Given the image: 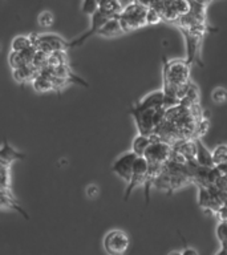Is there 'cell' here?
Returning <instances> with one entry per match:
<instances>
[{
    "mask_svg": "<svg viewBox=\"0 0 227 255\" xmlns=\"http://www.w3.org/2000/svg\"><path fill=\"white\" fill-rule=\"evenodd\" d=\"M157 109V108H155ZM155 109H145V111H137L134 108L130 109V115L135 121L138 134L149 135L153 133L154 129V113Z\"/></svg>",
    "mask_w": 227,
    "mask_h": 255,
    "instance_id": "cell-7",
    "label": "cell"
},
{
    "mask_svg": "<svg viewBox=\"0 0 227 255\" xmlns=\"http://www.w3.org/2000/svg\"><path fill=\"white\" fill-rule=\"evenodd\" d=\"M24 158H25V154L21 153V151L13 149V147L9 145V142H8V139L4 138L3 145L0 147V162L11 166V163L13 162V161Z\"/></svg>",
    "mask_w": 227,
    "mask_h": 255,
    "instance_id": "cell-11",
    "label": "cell"
},
{
    "mask_svg": "<svg viewBox=\"0 0 227 255\" xmlns=\"http://www.w3.org/2000/svg\"><path fill=\"white\" fill-rule=\"evenodd\" d=\"M227 253H226V246H221V250L218 251V253H217V254L215 255H226Z\"/></svg>",
    "mask_w": 227,
    "mask_h": 255,
    "instance_id": "cell-32",
    "label": "cell"
},
{
    "mask_svg": "<svg viewBox=\"0 0 227 255\" xmlns=\"http://www.w3.org/2000/svg\"><path fill=\"white\" fill-rule=\"evenodd\" d=\"M171 153V145L165 142V141H153L150 145L146 147V150L143 153V158L146 159L149 163H158L162 165L169 159Z\"/></svg>",
    "mask_w": 227,
    "mask_h": 255,
    "instance_id": "cell-6",
    "label": "cell"
},
{
    "mask_svg": "<svg viewBox=\"0 0 227 255\" xmlns=\"http://www.w3.org/2000/svg\"><path fill=\"white\" fill-rule=\"evenodd\" d=\"M112 17H117V16H113L111 15V13H108V12L97 8V9L91 15V28H89L84 35H81L80 37H77V39L69 41V43L67 44L68 49H69V48L80 47V45L85 43L89 37L97 35V32H99L100 28L103 27V24L107 23L108 20L112 19Z\"/></svg>",
    "mask_w": 227,
    "mask_h": 255,
    "instance_id": "cell-4",
    "label": "cell"
},
{
    "mask_svg": "<svg viewBox=\"0 0 227 255\" xmlns=\"http://www.w3.org/2000/svg\"><path fill=\"white\" fill-rule=\"evenodd\" d=\"M147 166H149V163L143 157H137L134 159L133 166H131V175L126 182V190H125V195H123L125 201L129 199L131 191L134 190L135 187L143 185V181H145V177H146L147 173Z\"/></svg>",
    "mask_w": 227,
    "mask_h": 255,
    "instance_id": "cell-5",
    "label": "cell"
},
{
    "mask_svg": "<svg viewBox=\"0 0 227 255\" xmlns=\"http://www.w3.org/2000/svg\"><path fill=\"white\" fill-rule=\"evenodd\" d=\"M171 3H173V7H174L175 12H177L179 16L189 13L190 5H189V1H187V0H173Z\"/></svg>",
    "mask_w": 227,
    "mask_h": 255,
    "instance_id": "cell-26",
    "label": "cell"
},
{
    "mask_svg": "<svg viewBox=\"0 0 227 255\" xmlns=\"http://www.w3.org/2000/svg\"><path fill=\"white\" fill-rule=\"evenodd\" d=\"M129 237L125 231L118 230H111L108 231L105 237H104L103 246L104 250L107 251V254L109 255H122L126 253L129 249Z\"/></svg>",
    "mask_w": 227,
    "mask_h": 255,
    "instance_id": "cell-2",
    "label": "cell"
},
{
    "mask_svg": "<svg viewBox=\"0 0 227 255\" xmlns=\"http://www.w3.org/2000/svg\"><path fill=\"white\" fill-rule=\"evenodd\" d=\"M167 255H182V254H181V251L174 250V251H170V253H169V254H167Z\"/></svg>",
    "mask_w": 227,
    "mask_h": 255,
    "instance_id": "cell-33",
    "label": "cell"
},
{
    "mask_svg": "<svg viewBox=\"0 0 227 255\" xmlns=\"http://www.w3.org/2000/svg\"><path fill=\"white\" fill-rule=\"evenodd\" d=\"M37 23L41 28L47 29V28H51L55 23V16L51 11H43L40 12L39 16H37Z\"/></svg>",
    "mask_w": 227,
    "mask_h": 255,
    "instance_id": "cell-21",
    "label": "cell"
},
{
    "mask_svg": "<svg viewBox=\"0 0 227 255\" xmlns=\"http://www.w3.org/2000/svg\"><path fill=\"white\" fill-rule=\"evenodd\" d=\"M47 56L48 55L43 53L41 51H37V49H36V53L35 56H33V59H32L31 65L35 68L36 71H39V69H41V68L47 65Z\"/></svg>",
    "mask_w": 227,
    "mask_h": 255,
    "instance_id": "cell-23",
    "label": "cell"
},
{
    "mask_svg": "<svg viewBox=\"0 0 227 255\" xmlns=\"http://www.w3.org/2000/svg\"><path fill=\"white\" fill-rule=\"evenodd\" d=\"M97 8L108 12L113 16H118L119 12L122 11V4L119 0H101L97 5Z\"/></svg>",
    "mask_w": 227,
    "mask_h": 255,
    "instance_id": "cell-16",
    "label": "cell"
},
{
    "mask_svg": "<svg viewBox=\"0 0 227 255\" xmlns=\"http://www.w3.org/2000/svg\"><path fill=\"white\" fill-rule=\"evenodd\" d=\"M195 142V163L203 167H214L211 151L206 147L201 138H193Z\"/></svg>",
    "mask_w": 227,
    "mask_h": 255,
    "instance_id": "cell-10",
    "label": "cell"
},
{
    "mask_svg": "<svg viewBox=\"0 0 227 255\" xmlns=\"http://www.w3.org/2000/svg\"><path fill=\"white\" fill-rule=\"evenodd\" d=\"M181 239H182V242H183V250L181 251V254L182 255H199L198 251L195 250V249H193V247H190L189 245H186V242H185V239H183L182 235H181Z\"/></svg>",
    "mask_w": 227,
    "mask_h": 255,
    "instance_id": "cell-30",
    "label": "cell"
},
{
    "mask_svg": "<svg viewBox=\"0 0 227 255\" xmlns=\"http://www.w3.org/2000/svg\"><path fill=\"white\" fill-rule=\"evenodd\" d=\"M36 73H37V71L32 67L31 64H27V65H23V67L12 69V76H13L15 81H17L19 84L32 81L33 77L36 76Z\"/></svg>",
    "mask_w": 227,
    "mask_h": 255,
    "instance_id": "cell-14",
    "label": "cell"
},
{
    "mask_svg": "<svg viewBox=\"0 0 227 255\" xmlns=\"http://www.w3.org/2000/svg\"><path fill=\"white\" fill-rule=\"evenodd\" d=\"M123 33L122 28L119 25V21L117 17H112L103 24V27L100 28L97 35L104 36V37H113V36H118Z\"/></svg>",
    "mask_w": 227,
    "mask_h": 255,
    "instance_id": "cell-13",
    "label": "cell"
},
{
    "mask_svg": "<svg viewBox=\"0 0 227 255\" xmlns=\"http://www.w3.org/2000/svg\"><path fill=\"white\" fill-rule=\"evenodd\" d=\"M150 137L149 135H142L137 134L133 139V143H131V151L134 153L137 157H142L146 147L150 145Z\"/></svg>",
    "mask_w": 227,
    "mask_h": 255,
    "instance_id": "cell-15",
    "label": "cell"
},
{
    "mask_svg": "<svg viewBox=\"0 0 227 255\" xmlns=\"http://www.w3.org/2000/svg\"><path fill=\"white\" fill-rule=\"evenodd\" d=\"M8 63L11 65V69H16V68L23 67V65H27V63L24 61V59L21 57L19 52H12L8 56Z\"/></svg>",
    "mask_w": 227,
    "mask_h": 255,
    "instance_id": "cell-25",
    "label": "cell"
},
{
    "mask_svg": "<svg viewBox=\"0 0 227 255\" xmlns=\"http://www.w3.org/2000/svg\"><path fill=\"white\" fill-rule=\"evenodd\" d=\"M146 9V7L135 3L134 0L127 4L126 7L122 8V11L119 12V15L117 16V19H118L123 33L134 31V29H138V28L146 25V23H145Z\"/></svg>",
    "mask_w": 227,
    "mask_h": 255,
    "instance_id": "cell-1",
    "label": "cell"
},
{
    "mask_svg": "<svg viewBox=\"0 0 227 255\" xmlns=\"http://www.w3.org/2000/svg\"><path fill=\"white\" fill-rule=\"evenodd\" d=\"M162 21V17L159 15L158 11H155L154 8H147L146 16H145V23L146 25H154Z\"/></svg>",
    "mask_w": 227,
    "mask_h": 255,
    "instance_id": "cell-24",
    "label": "cell"
},
{
    "mask_svg": "<svg viewBox=\"0 0 227 255\" xmlns=\"http://www.w3.org/2000/svg\"><path fill=\"white\" fill-rule=\"evenodd\" d=\"M51 84H52V91L57 92V95H61V92L65 89V88L69 85L67 80L64 79H60V77H53L51 80Z\"/></svg>",
    "mask_w": 227,
    "mask_h": 255,
    "instance_id": "cell-28",
    "label": "cell"
},
{
    "mask_svg": "<svg viewBox=\"0 0 227 255\" xmlns=\"http://www.w3.org/2000/svg\"><path fill=\"white\" fill-rule=\"evenodd\" d=\"M85 194L89 199H96L100 195V187L96 183H89L85 187Z\"/></svg>",
    "mask_w": 227,
    "mask_h": 255,
    "instance_id": "cell-29",
    "label": "cell"
},
{
    "mask_svg": "<svg viewBox=\"0 0 227 255\" xmlns=\"http://www.w3.org/2000/svg\"><path fill=\"white\" fill-rule=\"evenodd\" d=\"M211 157L214 161V166L221 165V163L227 162V146L225 143H221L215 147L214 150L211 151Z\"/></svg>",
    "mask_w": 227,
    "mask_h": 255,
    "instance_id": "cell-19",
    "label": "cell"
},
{
    "mask_svg": "<svg viewBox=\"0 0 227 255\" xmlns=\"http://www.w3.org/2000/svg\"><path fill=\"white\" fill-rule=\"evenodd\" d=\"M67 64V51H55L47 56V65L52 68Z\"/></svg>",
    "mask_w": 227,
    "mask_h": 255,
    "instance_id": "cell-17",
    "label": "cell"
},
{
    "mask_svg": "<svg viewBox=\"0 0 227 255\" xmlns=\"http://www.w3.org/2000/svg\"><path fill=\"white\" fill-rule=\"evenodd\" d=\"M217 238H218L221 246H226L227 242V225L226 222H219L218 226H217Z\"/></svg>",
    "mask_w": 227,
    "mask_h": 255,
    "instance_id": "cell-27",
    "label": "cell"
},
{
    "mask_svg": "<svg viewBox=\"0 0 227 255\" xmlns=\"http://www.w3.org/2000/svg\"><path fill=\"white\" fill-rule=\"evenodd\" d=\"M182 31V35L185 37V41H186V61L189 65H193V64H198L202 67V59H201V52H202V40L203 36L198 35V33H193L189 29H183V28H179Z\"/></svg>",
    "mask_w": 227,
    "mask_h": 255,
    "instance_id": "cell-3",
    "label": "cell"
},
{
    "mask_svg": "<svg viewBox=\"0 0 227 255\" xmlns=\"http://www.w3.org/2000/svg\"><path fill=\"white\" fill-rule=\"evenodd\" d=\"M135 158H137V155L133 151H125L115 159L114 162L112 163V171L118 175L122 181L127 182L129 178H130L131 166H133V162H134Z\"/></svg>",
    "mask_w": 227,
    "mask_h": 255,
    "instance_id": "cell-8",
    "label": "cell"
},
{
    "mask_svg": "<svg viewBox=\"0 0 227 255\" xmlns=\"http://www.w3.org/2000/svg\"><path fill=\"white\" fill-rule=\"evenodd\" d=\"M226 97H227V92H226V89L222 87L214 88V89H213V92H211V100H213V103L218 104V105H222V104H225V101H226Z\"/></svg>",
    "mask_w": 227,
    "mask_h": 255,
    "instance_id": "cell-22",
    "label": "cell"
},
{
    "mask_svg": "<svg viewBox=\"0 0 227 255\" xmlns=\"http://www.w3.org/2000/svg\"><path fill=\"white\" fill-rule=\"evenodd\" d=\"M134 1H135V3L141 4V5H143V7L149 8V7H150V4H151V1H153V0H134Z\"/></svg>",
    "mask_w": 227,
    "mask_h": 255,
    "instance_id": "cell-31",
    "label": "cell"
},
{
    "mask_svg": "<svg viewBox=\"0 0 227 255\" xmlns=\"http://www.w3.org/2000/svg\"><path fill=\"white\" fill-rule=\"evenodd\" d=\"M31 83L33 89H35L36 92H39V93H47V92L52 91L51 80L40 77V76H37V73H36V76L33 77V80H32Z\"/></svg>",
    "mask_w": 227,
    "mask_h": 255,
    "instance_id": "cell-18",
    "label": "cell"
},
{
    "mask_svg": "<svg viewBox=\"0 0 227 255\" xmlns=\"http://www.w3.org/2000/svg\"><path fill=\"white\" fill-rule=\"evenodd\" d=\"M163 103V92L162 91H154L150 92L149 95H146L143 99L133 105L131 108H134L137 111H145V109H155V108H162Z\"/></svg>",
    "mask_w": 227,
    "mask_h": 255,
    "instance_id": "cell-9",
    "label": "cell"
},
{
    "mask_svg": "<svg viewBox=\"0 0 227 255\" xmlns=\"http://www.w3.org/2000/svg\"><path fill=\"white\" fill-rule=\"evenodd\" d=\"M31 40L29 36H16L15 39L12 40L11 43V51L12 52H21L25 48L31 47Z\"/></svg>",
    "mask_w": 227,
    "mask_h": 255,
    "instance_id": "cell-20",
    "label": "cell"
},
{
    "mask_svg": "<svg viewBox=\"0 0 227 255\" xmlns=\"http://www.w3.org/2000/svg\"><path fill=\"white\" fill-rule=\"evenodd\" d=\"M36 39L39 41L48 44V47L51 48L52 52L55 51H67L68 49V41L53 33H43V35H36Z\"/></svg>",
    "mask_w": 227,
    "mask_h": 255,
    "instance_id": "cell-12",
    "label": "cell"
}]
</instances>
